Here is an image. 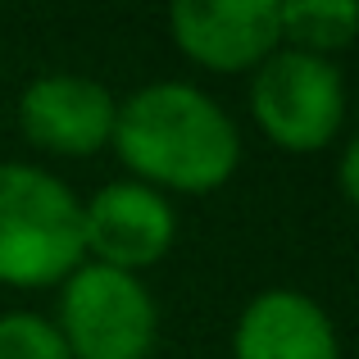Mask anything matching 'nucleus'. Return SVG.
Returning <instances> with one entry per match:
<instances>
[{"instance_id":"obj_3","label":"nucleus","mask_w":359,"mask_h":359,"mask_svg":"<svg viewBox=\"0 0 359 359\" xmlns=\"http://www.w3.org/2000/svg\"><path fill=\"white\" fill-rule=\"evenodd\" d=\"M60 287L55 332L73 359H150L159 341V309L141 278L105 264H78Z\"/></svg>"},{"instance_id":"obj_2","label":"nucleus","mask_w":359,"mask_h":359,"mask_svg":"<svg viewBox=\"0 0 359 359\" xmlns=\"http://www.w3.org/2000/svg\"><path fill=\"white\" fill-rule=\"evenodd\" d=\"M82 259V201L69 182L36 164H0V282L55 287Z\"/></svg>"},{"instance_id":"obj_8","label":"nucleus","mask_w":359,"mask_h":359,"mask_svg":"<svg viewBox=\"0 0 359 359\" xmlns=\"http://www.w3.org/2000/svg\"><path fill=\"white\" fill-rule=\"evenodd\" d=\"M237 359H341V341L318 300L305 291L273 287L241 309L232 332Z\"/></svg>"},{"instance_id":"obj_9","label":"nucleus","mask_w":359,"mask_h":359,"mask_svg":"<svg viewBox=\"0 0 359 359\" xmlns=\"http://www.w3.org/2000/svg\"><path fill=\"white\" fill-rule=\"evenodd\" d=\"M355 23H359L355 0H287V5H278L282 41H291V50H309L323 60L351 41Z\"/></svg>"},{"instance_id":"obj_1","label":"nucleus","mask_w":359,"mask_h":359,"mask_svg":"<svg viewBox=\"0 0 359 359\" xmlns=\"http://www.w3.org/2000/svg\"><path fill=\"white\" fill-rule=\"evenodd\" d=\"M109 146L132 168V182L159 196L219 191L241 164V132L228 109L191 82H150L114 114Z\"/></svg>"},{"instance_id":"obj_7","label":"nucleus","mask_w":359,"mask_h":359,"mask_svg":"<svg viewBox=\"0 0 359 359\" xmlns=\"http://www.w3.org/2000/svg\"><path fill=\"white\" fill-rule=\"evenodd\" d=\"M118 100L105 82L82 78V73H46L27 82L18 96V128L32 146L50 155L87 159L114 137Z\"/></svg>"},{"instance_id":"obj_10","label":"nucleus","mask_w":359,"mask_h":359,"mask_svg":"<svg viewBox=\"0 0 359 359\" xmlns=\"http://www.w3.org/2000/svg\"><path fill=\"white\" fill-rule=\"evenodd\" d=\"M0 359H73L50 318L14 309L0 314Z\"/></svg>"},{"instance_id":"obj_5","label":"nucleus","mask_w":359,"mask_h":359,"mask_svg":"<svg viewBox=\"0 0 359 359\" xmlns=\"http://www.w3.org/2000/svg\"><path fill=\"white\" fill-rule=\"evenodd\" d=\"M177 241V214L168 196L146 182H105L82 205V250L96 255L91 264L132 273L159 264Z\"/></svg>"},{"instance_id":"obj_6","label":"nucleus","mask_w":359,"mask_h":359,"mask_svg":"<svg viewBox=\"0 0 359 359\" xmlns=\"http://www.w3.org/2000/svg\"><path fill=\"white\" fill-rule=\"evenodd\" d=\"M168 32L187 60L214 73L259 69L282 46L278 0H182L168 9Z\"/></svg>"},{"instance_id":"obj_4","label":"nucleus","mask_w":359,"mask_h":359,"mask_svg":"<svg viewBox=\"0 0 359 359\" xmlns=\"http://www.w3.org/2000/svg\"><path fill=\"white\" fill-rule=\"evenodd\" d=\"M250 114L273 146L291 155L323 150L341 132L346 82L341 69L309 50H273L250 78Z\"/></svg>"}]
</instances>
